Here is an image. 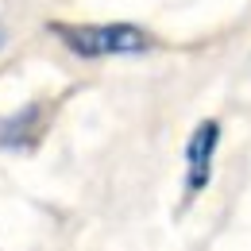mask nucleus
Instances as JSON below:
<instances>
[{
  "mask_svg": "<svg viewBox=\"0 0 251 251\" xmlns=\"http://www.w3.org/2000/svg\"><path fill=\"white\" fill-rule=\"evenodd\" d=\"M50 35L77 58H135L155 50V39L135 24H50Z\"/></svg>",
  "mask_w": 251,
  "mask_h": 251,
  "instance_id": "f257e3e1",
  "label": "nucleus"
},
{
  "mask_svg": "<svg viewBox=\"0 0 251 251\" xmlns=\"http://www.w3.org/2000/svg\"><path fill=\"white\" fill-rule=\"evenodd\" d=\"M47 124H50V108H47L43 100H35L27 108L4 116V120H0V151H20V155L35 151V147L43 143Z\"/></svg>",
  "mask_w": 251,
  "mask_h": 251,
  "instance_id": "f03ea898",
  "label": "nucleus"
},
{
  "mask_svg": "<svg viewBox=\"0 0 251 251\" xmlns=\"http://www.w3.org/2000/svg\"><path fill=\"white\" fill-rule=\"evenodd\" d=\"M217 143H220V124L217 120H201L193 127L186 143V193H201L213 178V155H217Z\"/></svg>",
  "mask_w": 251,
  "mask_h": 251,
  "instance_id": "7ed1b4c3",
  "label": "nucleus"
},
{
  "mask_svg": "<svg viewBox=\"0 0 251 251\" xmlns=\"http://www.w3.org/2000/svg\"><path fill=\"white\" fill-rule=\"evenodd\" d=\"M0 47H4V27H0Z\"/></svg>",
  "mask_w": 251,
  "mask_h": 251,
  "instance_id": "20e7f679",
  "label": "nucleus"
}]
</instances>
